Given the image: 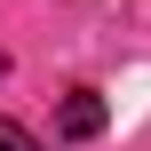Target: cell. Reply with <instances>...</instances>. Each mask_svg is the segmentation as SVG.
Listing matches in <instances>:
<instances>
[{"instance_id":"2","label":"cell","mask_w":151,"mask_h":151,"mask_svg":"<svg viewBox=\"0 0 151 151\" xmlns=\"http://www.w3.org/2000/svg\"><path fill=\"white\" fill-rule=\"evenodd\" d=\"M0 151H40V135H32V127H16V119H0Z\"/></svg>"},{"instance_id":"3","label":"cell","mask_w":151,"mask_h":151,"mask_svg":"<svg viewBox=\"0 0 151 151\" xmlns=\"http://www.w3.org/2000/svg\"><path fill=\"white\" fill-rule=\"evenodd\" d=\"M0 72H8V56H0Z\"/></svg>"},{"instance_id":"1","label":"cell","mask_w":151,"mask_h":151,"mask_svg":"<svg viewBox=\"0 0 151 151\" xmlns=\"http://www.w3.org/2000/svg\"><path fill=\"white\" fill-rule=\"evenodd\" d=\"M56 127H64L72 143L104 135V96H96V88H72V96H64V111H56Z\"/></svg>"}]
</instances>
